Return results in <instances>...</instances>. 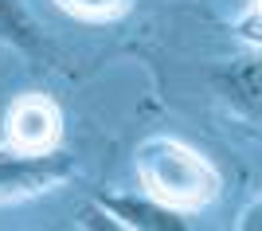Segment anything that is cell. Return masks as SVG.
Returning a JSON list of instances; mask_svg holds the SVG:
<instances>
[{
  "instance_id": "obj_6",
  "label": "cell",
  "mask_w": 262,
  "mask_h": 231,
  "mask_svg": "<svg viewBox=\"0 0 262 231\" xmlns=\"http://www.w3.org/2000/svg\"><path fill=\"white\" fill-rule=\"evenodd\" d=\"M0 44L16 47V51H35L39 32H35L32 16L20 0H0Z\"/></svg>"
},
{
  "instance_id": "obj_8",
  "label": "cell",
  "mask_w": 262,
  "mask_h": 231,
  "mask_svg": "<svg viewBox=\"0 0 262 231\" xmlns=\"http://www.w3.org/2000/svg\"><path fill=\"white\" fill-rule=\"evenodd\" d=\"M227 4H231V20L243 16V12H254V8H258V0H227Z\"/></svg>"
},
{
  "instance_id": "obj_9",
  "label": "cell",
  "mask_w": 262,
  "mask_h": 231,
  "mask_svg": "<svg viewBox=\"0 0 262 231\" xmlns=\"http://www.w3.org/2000/svg\"><path fill=\"white\" fill-rule=\"evenodd\" d=\"M258 216H262V200H254V204H251V212L243 216V227H258Z\"/></svg>"
},
{
  "instance_id": "obj_1",
  "label": "cell",
  "mask_w": 262,
  "mask_h": 231,
  "mask_svg": "<svg viewBox=\"0 0 262 231\" xmlns=\"http://www.w3.org/2000/svg\"><path fill=\"white\" fill-rule=\"evenodd\" d=\"M137 176L149 196H157L176 212L204 208L223 188L219 169L180 137H149L137 145Z\"/></svg>"
},
{
  "instance_id": "obj_3",
  "label": "cell",
  "mask_w": 262,
  "mask_h": 231,
  "mask_svg": "<svg viewBox=\"0 0 262 231\" xmlns=\"http://www.w3.org/2000/svg\"><path fill=\"white\" fill-rule=\"evenodd\" d=\"M98 204L110 212V220L118 223V231H184V216L168 204H161L149 192L137 196H98Z\"/></svg>"
},
{
  "instance_id": "obj_2",
  "label": "cell",
  "mask_w": 262,
  "mask_h": 231,
  "mask_svg": "<svg viewBox=\"0 0 262 231\" xmlns=\"http://www.w3.org/2000/svg\"><path fill=\"white\" fill-rule=\"evenodd\" d=\"M75 176V157L67 149H0V204H20V200L55 192Z\"/></svg>"
},
{
  "instance_id": "obj_5",
  "label": "cell",
  "mask_w": 262,
  "mask_h": 231,
  "mask_svg": "<svg viewBox=\"0 0 262 231\" xmlns=\"http://www.w3.org/2000/svg\"><path fill=\"white\" fill-rule=\"evenodd\" d=\"M219 94H223L239 114H247V118L258 114L262 82H258V63H254V55L243 59V63H231L227 71L219 75Z\"/></svg>"
},
{
  "instance_id": "obj_7",
  "label": "cell",
  "mask_w": 262,
  "mask_h": 231,
  "mask_svg": "<svg viewBox=\"0 0 262 231\" xmlns=\"http://www.w3.org/2000/svg\"><path fill=\"white\" fill-rule=\"evenodd\" d=\"M67 12H75L82 20H118L129 12L133 0H59Z\"/></svg>"
},
{
  "instance_id": "obj_4",
  "label": "cell",
  "mask_w": 262,
  "mask_h": 231,
  "mask_svg": "<svg viewBox=\"0 0 262 231\" xmlns=\"http://www.w3.org/2000/svg\"><path fill=\"white\" fill-rule=\"evenodd\" d=\"M59 137V110L55 102L39 98H20L8 114V145L16 149H51Z\"/></svg>"
}]
</instances>
